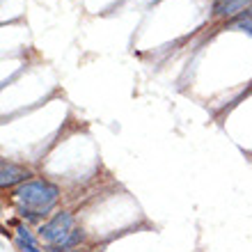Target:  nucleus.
Wrapping results in <instances>:
<instances>
[{
  "mask_svg": "<svg viewBox=\"0 0 252 252\" xmlns=\"http://www.w3.org/2000/svg\"><path fill=\"white\" fill-rule=\"evenodd\" d=\"M16 232H19V246L23 248V252H39V248H37V243H34V239L30 236L26 227H19Z\"/></svg>",
  "mask_w": 252,
  "mask_h": 252,
  "instance_id": "39448f33",
  "label": "nucleus"
},
{
  "mask_svg": "<svg viewBox=\"0 0 252 252\" xmlns=\"http://www.w3.org/2000/svg\"><path fill=\"white\" fill-rule=\"evenodd\" d=\"M66 252H80V250H76V248H71V250H66Z\"/></svg>",
  "mask_w": 252,
  "mask_h": 252,
  "instance_id": "423d86ee",
  "label": "nucleus"
},
{
  "mask_svg": "<svg viewBox=\"0 0 252 252\" xmlns=\"http://www.w3.org/2000/svg\"><path fill=\"white\" fill-rule=\"evenodd\" d=\"M16 202L21 204V209L30 216L37 218L41 213H46L58 199V188L48 181H28L21 188H16L14 192Z\"/></svg>",
  "mask_w": 252,
  "mask_h": 252,
  "instance_id": "f257e3e1",
  "label": "nucleus"
},
{
  "mask_svg": "<svg viewBox=\"0 0 252 252\" xmlns=\"http://www.w3.org/2000/svg\"><path fill=\"white\" fill-rule=\"evenodd\" d=\"M39 234H41V239L48 241L51 246H60V243H64L73 234V216L71 213H58L51 222L41 225Z\"/></svg>",
  "mask_w": 252,
  "mask_h": 252,
  "instance_id": "f03ea898",
  "label": "nucleus"
},
{
  "mask_svg": "<svg viewBox=\"0 0 252 252\" xmlns=\"http://www.w3.org/2000/svg\"><path fill=\"white\" fill-rule=\"evenodd\" d=\"M252 7V0H216L213 5V14L216 16H236V14H243Z\"/></svg>",
  "mask_w": 252,
  "mask_h": 252,
  "instance_id": "20e7f679",
  "label": "nucleus"
},
{
  "mask_svg": "<svg viewBox=\"0 0 252 252\" xmlns=\"http://www.w3.org/2000/svg\"><path fill=\"white\" fill-rule=\"evenodd\" d=\"M30 177L26 167L21 165H14V163H7L2 160V170H0V186L2 188H9V186H16L21 181H26Z\"/></svg>",
  "mask_w": 252,
  "mask_h": 252,
  "instance_id": "7ed1b4c3",
  "label": "nucleus"
}]
</instances>
